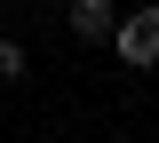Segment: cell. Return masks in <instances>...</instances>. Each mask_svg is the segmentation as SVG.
Instances as JSON below:
<instances>
[{"instance_id":"cell-1","label":"cell","mask_w":159,"mask_h":143,"mask_svg":"<svg viewBox=\"0 0 159 143\" xmlns=\"http://www.w3.org/2000/svg\"><path fill=\"white\" fill-rule=\"evenodd\" d=\"M103 48H111V56L127 64V72H151V64H159V0L127 8V16L111 24V40H103Z\"/></svg>"},{"instance_id":"cell-2","label":"cell","mask_w":159,"mask_h":143,"mask_svg":"<svg viewBox=\"0 0 159 143\" xmlns=\"http://www.w3.org/2000/svg\"><path fill=\"white\" fill-rule=\"evenodd\" d=\"M111 24H119L111 0H72V8H64V32H72V40H88V48L111 40Z\"/></svg>"},{"instance_id":"cell-3","label":"cell","mask_w":159,"mask_h":143,"mask_svg":"<svg viewBox=\"0 0 159 143\" xmlns=\"http://www.w3.org/2000/svg\"><path fill=\"white\" fill-rule=\"evenodd\" d=\"M24 72H32V48L16 32H0V80H24Z\"/></svg>"},{"instance_id":"cell-4","label":"cell","mask_w":159,"mask_h":143,"mask_svg":"<svg viewBox=\"0 0 159 143\" xmlns=\"http://www.w3.org/2000/svg\"><path fill=\"white\" fill-rule=\"evenodd\" d=\"M0 32H8V8H0Z\"/></svg>"}]
</instances>
